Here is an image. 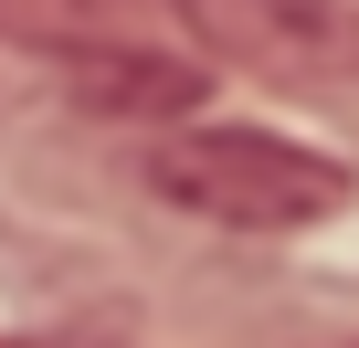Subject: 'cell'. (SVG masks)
Returning <instances> with one entry per match:
<instances>
[{
	"label": "cell",
	"instance_id": "3",
	"mask_svg": "<svg viewBox=\"0 0 359 348\" xmlns=\"http://www.w3.org/2000/svg\"><path fill=\"white\" fill-rule=\"evenodd\" d=\"M0 32L53 53H148V0H0Z\"/></svg>",
	"mask_w": 359,
	"mask_h": 348
},
{
	"label": "cell",
	"instance_id": "2",
	"mask_svg": "<svg viewBox=\"0 0 359 348\" xmlns=\"http://www.w3.org/2000/svg\"><path fill=\"white\" fill-rule=\"evenodd\" d=\"M169 11L233 74L306 85V95H348L359 85V11L348 0H169Z\"/></svg>",
	"mask_w": 359,
	"mask_h": 348
},
{
	"label": "cell",
	"instance_id": "1",
	"mask_svg": "<svg viewBox=\"0 0 359 348\" xmlns=\"http://www.w3.org/2000/svg\"><path fill=\"white\" fill-rule=\"evenodd\" d=\"M137 180L169 211L222 222V232H317L359 201L348 158L275 137V127H169V137L137 148Z\"/></svg>",
	"mask_w": 359,
	"mask_h": 348
}]
</instances>
